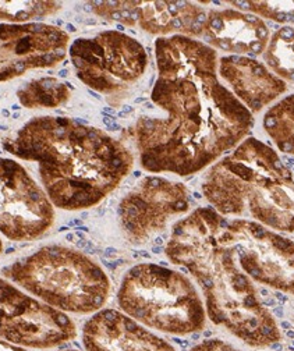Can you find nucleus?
I'll use <instances>...</instances> for the list:
<instances>
[{"label":"nucleus","instance_id":"f257e3e1","mask_svg":"<svg viewBox=\"0 0 294 351\" xmlns=\"http://www.w3.org/2000/svg\"><path fill=\"white\" fill-rule=\"evenodd\" d=\"M155 60L151 104L163 114H141L132 130L140 165L149 173L190 178L248 138L254 114L222 82L218 52L202 40L158 38Z\"/></svg>","mask_w":294,"mask_h":351},{"label":"nucleus","instance_id":"f03ea898","mask_svg":"<svg viewBox=\"0 0 294 351\" xmlns=\"http://www.w3.org/2000/svg\"><path fill=\"white\" fill-rule=\"evenodd\" d=\"M12 155L38 163L53 206L90 209L112 194L134 167V155L106 131L63 116H39L3 141Z\"/></svg>","mask_w":294,"mask_h":351},{"label":"nucleus","instance_id":"7ed1b4c3","mask_svg":"<svg viewBox=\"0 0 294 351\" xmlns=\"http://www.w3.org/2000/svg\"><path fill=\"white\" fill-rule=\"evenodd\" d=\"M226 217L212 206L194 209L175 223L164 252L186 268L205 297L209 319L253 347L276 344L282 335L232 247L222 239Z\"/></svg>","mask_w":294,"mask_h":351},{"label":"nucleus","instance_id":"20e7f679","mask_svg":"<svg viewBox=\"0 0 294 351\" xmlns=\"http://www.w3.org/2000/svg\"><path fill=\"white\" fill-rule=\"evenodd\" d=\"M256 137L209 166L201 190L228 217L251 219L275 230L294 232V171Z\"/></svg>","mask_w":294,"mask_h":351},{"label":"nucleus","instance_id":"39448f33","mask_svg":"<svg viewBox=\"0 0 294 351\" xmlns=\"http://www.w3.org/2000/svg\"><path fill=\"white\" fill-rule=\"evenodd\" d=\"M3 276L62 313L95 314L110 294V280L93 258L66 245H45L16 261Z\"/></svg>","mask_w":294,"mask_h":351},{"label":"nucleus","instance_id":"423d86ee","mask_svg":"<svg viewBox=\"0 0 294 351\" xmlns=\"http://www.w3.org/2000/svg\"><path fill=\"white\" fill-rule=\"evenodd\" d=\"M117 302L121 313L163 333L191 335L206 324L205 305L191 280L156 263H138L125 272Z\"/></svg>","mask_w":294,"mask_h":351},{"label":"nucleus","instance_id":"0eeeda50","mask_svg":"<svg viewBox=\"0 0 294 351\" xmlns=\"http://www.w3.org/2000/svg\"><path fill=\"white\" fill-rule=\"evenodd\" d=\"M69 56L79 81L105 95L112 108L132 98L149 66L140 40L112 29L75 39L69 47Z\"/></svg>","mask_w":294,"mask_h":351},{"label":"nucleus","instance_id":"6e6552de","mask_svg":"<svg viewBox=\"0 0 294 351\" xmlns=\"http://www.w3.org/2000/svg\"><path fill=\"white\" fill-rule=\"evenodd\" d=\"M222 239L236 254L241 271L257 283L294 294V243L249 219H233Z\"/></svg>","mask_w":294,"mask_h":351},{"label":"nucleus","instance_id":"1a4fd4ad","mask_svg":"<svg viewBox=\"0 0 294 351\" xmlns=\"http://www.w3.org/2000/svg\"><path fill=\"white\" fill-rule=\"evenodd\" d=\"M77 336L73 319L0 278V337L27 348H53Z\"/></svg>","mask_w":294,"mask_h":351},{"label":"nucleus","instance_id":"9d476101","mask_svg":"<svg viewBox=\"0 0 294 351\" xmlns=\"http://www.w3.org/2000/svg\"><path fill=\"white\" fill-rule=\"evenodd\" d=\"M190 191L183 183L145 176L117 208L119 223L132 244L143 245L160 234L175 217L190 210Z\"/></svg>","mask_w":294,"mask_h":351},{"label":"nucleus","instance_id":"9b49d317","mask_svg":"<svg viewBox=\"0 0 294 351\" xmlns=\"http://www.w3.org/2000/svg\"><path fill=\"white\" fill-rule=\"evenodd\" d=\"M55 216L53 204L29 173L0 158V233L12 241H31L53 226Z\"/></svg>","mask_w":294,"mask_h":351},{"label":"nucleus","instance_id":"f8f14e48","mask_svg":"<svg viewBox=\"0 0 294 351\" xmlns=\"http://www.w3.org/2000/svg\"><path fill=\"white\" fill-rule=\"evenodd\" d=\"M69 47L70 35L52 24H0V82L59 66Z\"/></svg>","mask_w":294,"mask_h":351},{"label":"nucleus","instance_id":"ddd939ff","mask_svg":"<svg viewBox=\"0 0 294 351\" xmlns=\"http://www.w3.org/2000/svg\"><path fill=\"white\" fill-rule=\"evenodd\" d=\"M199 40L212 49L234 56L257 58L269 42V27L258 16L233 8L211 9Z\"/></svg>","mask_w":294,"mask_h":351},{"label":"nucleus","instance_id":"4468645a","mask_svg":"<svg viewBox=\"0 0 294 351\" xmlns=\"http://www.w3.org/2000/svg\"><path fill=\"white\" fill-rule=\"evenodd\" d=\"M87 351H176L172 344L121 311L101 310L82 328Z\"/></svg>","mask_w":294,"mask_h":351},{"label":"nucleus","instance_id":"2eb2a0df","mask_svg":"<svg viewBox=\"0 0 294 351\" xmlns=\"http://www.w3.org/2000/svg\"><path fill=\"white\" fill-rule=\"evenodd\" d=\"M218 74L232 94L253 114L260 113L286 91V82L254 58L221 56Z\"/></svg>","mask_w":294,"mask_h":351},{"label":"nucleus","instance_id":"dca6fc26","mask_svg":"<svg viewBox=\"0 0 294 351\" xmlns=\"http://www.w3.org/2000/svg\"><path fill=\"white\" fill-rule=\"evenodd\" d=\"M208 10L202 3L193 2H137L136 21L143 31L156 35L158 38L184 35L199 39Z\"/></svg>","mask_w":294,"mask_h":351},{"label":"nucleus","instance_id":"f3484780","mask_svg":"<svg viewBox=\"0 0 294 351\" xmlns=\"http://www.w3.org/2000/svg\"><path fill=\"white\" fill-rule=\"evenodd\" d=\"M73 88L55 77H40L24 84L17 91L20 104L27 109L59 108L71 98Z\"/></svg>","mask_w":294,"mask_h":351},{"label":"nucleus","instance_id":"a211bd4d","mask_svg":"<svg viewBox=\"0 0 294 351\" xmlns=\"http://www.w3.org/2000/svg\"><path fill=\"white\" fill-rule=\"evenodd\" d=\"M62 10L58 2H42V0H27V2H0V20L10 24H27L34 20H42L55 16Z\"/></svg>","mask_w":294,"mask_h":351},{"label":"nucleus","instance_id":"6ab92c4d","mask_svg":"<svg viewBox=\"0 0 294 351\" xmlns=\"http://www.w3.org/2000/svg\"><path fill=\"white\" fill-rule=\"evenodd\" d=\"M191 351H238L233 346L225 343L223 340L218 339H211V340H205L191 348Z\"/></svg>","mask_w":294,"mask_h":351},{"label":"nucleus","instance_id":"aec40b11","mask_svg":"<svg viewBox=\"0 0 294 351\" xmlns=\"http://www.w3.org/2000/svg\"><path fill=\"white\" fill-rule=\"evenodd\" d=\"M0 351H25L21 347H16V346H9L3 341H0Z\"/></svg>","mask_w":294,"mask_h":351},{"label":"nucleus","instance_id":"412c9836","mask_svg":"<svg viewBox=\"0 0 294 351\" xmlns=\"http://www.w3.org/2000/svg\"><path fill=\"white\" fill-rule=\"evenodd\" d=\"M2 251H3V241L0 239V254H2Z\"/></svg>","mask_w":294,"mask_h":351},{"label":"nucleus","instance_id":"4be33fe9","mask_svg":"<svg viewBox=\"0 0 294 351\" xmlns=\"http://www.w3.org/2000/svg\"><path fill=\"white\" fill-rule=\"evenodd\" d=\"M59 351H79V350H75V348H64V350H59Z\"/></svg>","mask_w":294,"mask_h":351}]
</instances>
